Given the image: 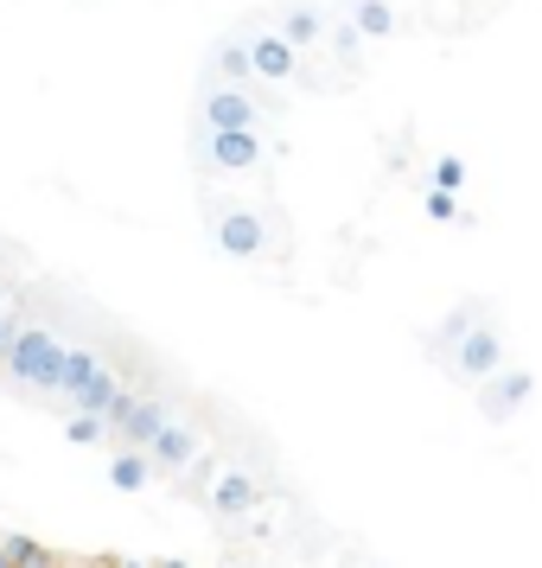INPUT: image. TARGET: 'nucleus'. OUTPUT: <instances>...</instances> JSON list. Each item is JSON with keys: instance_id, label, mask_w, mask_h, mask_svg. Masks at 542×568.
<instances>
[{"instance_id": "nucleus-1", "label": "nucleus", "mask_w": 542, "mask_h": 568, "mask_svg": "<svg viewBox=\"0 0 542 568\" xmlns=\"http://www.w3.org/2000/svg\"><path fill=\"white\" fill-rule=\"evenodd\" d=\"M58 358H64V333L45 326V320H20L13 338H7V352H0V377H7L13 389H39V396H52Z\"/></svg>"}, {"instance_id": "nucleus-2", "label": "nucleus", "mask_w": 542, "mask_h": 568, "mask_svg": "<svg viewBox=\"0 0 542 568\" xmlns=\"http://www.w3.org/2000/svg\"><path fill=\"white\" fill-rule=\"evenodd\" d=\"M211 250L231 262H262L275 250V231H268V217L256 205H243V199H211Z\"/></svg>"}, {"instance_id": "nucleus-3", "label": "nucleus", "mask_w": 542, "mask_h": 568, "mask_svg": "<svg viewBox=\"0 0 542 568\" xmlns=\"http://www.w3.org/2000/svg\"><path fill=\"white\" fill-rule=\"evenodd\" d=\"M192 122L198 129H262V97L243 90V83L198 78V90H192Z\"/></svg>"}, {"instance_id": "nucleus-4", "label": "nucleus", "mask_w": 542, "mask_h": 568, "mask_svg": "<svg viewBox=\"0 0 542 568\" xmlns=\"http://www.w3.org/2000/svg\"><path fill=\"white\" fill-rule=\"evenodd\" d=\"M262 129H198L192 122V160L205 173H256L262 166Z\"/></svg>"}, {"instance_id": "nucleus-5", "label": "nucleus", "mask_w": 542, "mask_h": 568, "mask_svg": "<svg viewBox=\"0 0 542 568\" xmlns=\"http://www.w3.org/2000/svg\"><path fill=\"white\" fill-rule=\"evenodd\" d=\"M440 364H447V371H453L460 384H479V377H491V371L504 364V333H498L485 313H479V320H472V326H466V333L453 338V352H447Z\"/></svg>"}, {"instance_id": "nucleus-6", "label": "nucleus", "mask_w": 542, "mask_h": 568, "mask_svg": "<svg viewBox=\"0 0 542 568\" xmlns=\"http://www.w3.org/2000/svg\"><path fill=\"white\" fill-rule=\"evenodd\" d=\"M236 32H243V45H249V78L256 83H294L300 78V52H294L268 20H249V27H236Z\"/></svg>"}, {"instance_id": "nucleus-7", "label": "nucleus", "mask_w": 542, "mask_h": 568, "mask_svg": "<svg viewBox=\"0 0 542 568\" xmlns=\"http://www.w3.org/2000/svg\"><path fill=\"white\" fill-rule=\"evenodd\" d=\"M205 473H211L205 505H211L217 517H249V511L262 505V479H256L243 460H211V454H205Z\"/></svg>"}, {"instance_id": "nucleus-8", "label": "nucleus", "mask_w": 542, "mask_h": 568, "mask_svg": "<svg viewBox=\"0 0 542 568\" xmlns=\"http://www.w3.org/2000/svg\"><path fill=\"white\" fill-rule=\"evenodd\" d=\"M198 454H205V428H198L185 409H173L154 428V440H147V460H154V473H192V460H198Z\"/></svg>"}, {"instance_id": "nucleus-9", "label": "nucleus", "mask_w": 542, "mask_h": 568, "mask_svg": "<svg viewBox=\"0 0 542 568\" xmlns=\"http://www.w3.org/2000/svg\"><path fill=\"white\" fill-rule=\"evenodd\" d=\"M530 396H536V371H523V364H498L491 377H479V415H485V422L523 415Z\"/></svg>"}, {"instance_id": "nucleus-10", "label": "nucleus", "mask_w": 542, "mask_h": 568, "mask_svg": "<svg viewBox=\"0 0 542 568\" xmlns=\"http://www.w3.org/2000/svg\"><path fill=\"white\" fill-rule=\"evenodd\" d=\"M326 20H333V13H326V0H282V7L268 13V27L282 32L300 58L326 45Z\"/></svg>"}, {"instance_id": "nucleus-11", "label": "nucleus", "mask_w": 542, "mask_h": 568, "mask_svg": "<svg viewBox=\"0 0 542 568\" xmlns=\"http://www.w3.org/2000/svg\"><path fill=\"white\" fill-rule=\"evenodd\" d=\"M173 409H180V403H166V396H129V403H122V415L109 422V435H122L129 447H147V440H154V428Z\"/></svg>"}, {"instance_id": "nucleus-12", "label": "nucleus", "mask_w": 542, "mask_h": 568, "mask_svg": "<svg viewBox=\"0 0 542 568\" xmlns=\"http://www.w3.org/2000/svg\"><path fill=\"white\" fill-rule=\"evenodd\" d=\"M338 13L364 32V45H377V39H396V32H402L396 0H338Z\"/></svg>"}, {"instance_id": "nucleus-13", "label": "nucleus", "mask_w": 542, "mask_h": 568, "mask_svg": "<svg viewBox=\"0 0 542 568\" xmlns=\"http://www.w3.org/2000/svg\"><path fill=\"white\" fill-rule=\"evenodd\" d=\"M205 78H217V83H243V90H256V78H249V45H243V32H224V39L211 45V58H205Z\"/></svg>"}, {"instance_id": "nucleus-14", "label": "nucleus", "mask_w": 542, "mask_h": 568, "mask_svg": "<svg viewBox=\"0 0 542 568\" xmlns=\"http://www.w3.org/2000/svg\"><path fill=\"white\" fill-rule=\"evenodd\" d=\"M154 479L160 473H154V460H147V447H129V440H122V447L109 454V486L115 491H147Z\"/></svg>"}, {"instance_id": "nucleus-15", "label": "nucleus", "mask_w": 542, "mask_h": 568, "mask_svg": "<svg viewBox=\"0 0 542 568\" xmlns=\"http://www.w3.org/2000/svg\"><path fill=\"white\" fill-rule=\"evenodd\" d=\"M96 364H103V352H96V345H71V338H64V358H58L52 396H78V384L90 377V371H96Z\"/></svg>"}, {"instance_id": "nucleus-16", "label": "nucleus", "mask_w": 542, "mask_h": 568, "mask_svg": "<svg viewBox=\"0 0 542 568\" xmlns=\"http://www.w3.org/2000/svg\"><path fill=\"white\" fill-rule=\"evenodd\" d=\"M115 389H122V377H115L109 364H96V371H90V377L78 384V396H71V403H78V409H90V415H103V422H109V403H115Z\"/></svg>"}, {"instance_id": "nucleus-17", "label": "nucleus", "mask_w": 542, "mask_h": 568, "mask_svg": "<svg viewBox=\"0 0 542 568\" xmlns=\"http://www.w3.org/2000/svg\"><path fill=\"white\" fill-rule=\"evenodd\" d=\"M326 45H333V58H351V64H358L364 58V32L351 27L345 13H333V20H326Z\"/></svg>"}, {"instance_id": "nucleus-18", "label": "nucleus", "mask_w": 542, "mask_h": 568, "mask_svg": "<svg viewBox=\"0 0 542 568\" xmlns=\"http://www.w3.org/2000/svg\"><path fill=\"white\" fill-rule=\"evenodd\" d=\"M64 440H71V447H103L109 422H103V415H90V409H78L71 422H64Z\"/></svg>"}, {"instance_id": "nucleus-19", "label": "nucleus", "mask_w": 542, "mask_h": 568, "mask_svg": "<svg viewBox=\"0 0 542 568\" xmlns=\"http://www.w3.org/2000/svg\"><path fill=\"white\" fill-rule=\"evenodd\" d=\"M479 313H485V307H460L453 320H440V333H434V358H447V352H453V338H460L466 326L479 320Z\"/></svg>"}, {"instance_id": "nucleus-20", "label": "nucleus", "mask_w": 542, "mask_h": 568, "mask_svg": "<svg viewBox=\"0 0 542 568\" xmlns=\"http://www.w3.org/2000/svg\"><path fill=\"white\" fill-rule=\"evenodd\" d=\"M421 211H428L434 224H447V217H460V192H447V185H428V192H421Z\"/></svg>"}, {"instance_id": "nucleus-21", "label": "nucleus", "mask_w": 542, "mask_h": 568, "mask_svg": "<svg viewBox=\"0 0 542 568\" xmlns=\"http://www.w3.org/2000/svg\"><path fill=\"white\" fill-rule=\"evenodd\" d=\"M428 185H447V192H460V185H466V160H460V154H440L434 166H428Z\"/></svg>"}, {"instance_id": "nucleus-22", "label": "nucleus", "mask_w": 542, "mask_h": 568, "mask_svg": "<svg viewBox=\"0 0 542 568\" xmlns=\"http://www.w3.org/2000/svg\"><path fill=\"white\" fill-rule=\"evenodd\" d=\"M20 320H27V313L13 307V301H0V352H7V338H13V326H20Z\"/></svg>"}, {"instance_id": "nucleus-23", "label": "nucleus", "mask_w": 542, "mask_h": 568, "mask_svg": "<svg viewBox=\"0 0 542 568\" xmlns=\"http://www.w3.org/2000/svg\"><path fill=\"white\" fill-rule=\"evenodd\" d=\"M0 301H13V294H7V287H0Z\"/></svg>"}]
</instances>
